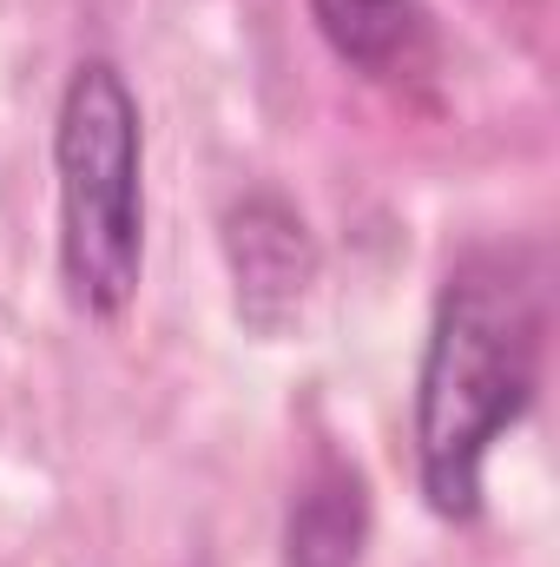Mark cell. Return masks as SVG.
I'll return each instance as SVG.
<instances>
[{
	"label": "cell",
	"instance_id": "1",
	"mask_svg": "<svg viewBox=\"0 0 560 567\" xmlns=\"http://www.w3.org/2000/svg\"><path fill=\"white\" fill-rule=\"evenodd\" d=\"M548 290L528 251H468L428 317L416 370V468L442 522L481 515V462L535 403Z\"/></svg>",
	"mask_w": 560,
	"mask_h": 567
},
{
	"label": "cell",
	"instance_id": "2",
	"mask_svg": "<svg viewBox=\"0 0 560 567\" xmlns=\"http://www.w3.org/2000/svg\"><path fill=\"white\" fill-rule=\"evenodd\" d=\"M60 284L80 317L120 323L145 278V113L120 60L93 53L66 73L53 113Z\"/></svg>",
	"mask_w": 560,
	"mask_h": 567
},
{
	"label": "cell",
	"instance_id": "5",
	"mask_svg": "<svg viewBox=\"0 0 560 567\" xmlns=\"http://www.w3.org/2000/svg\"><path fill=\"white\" fill-rule=\"evenodd\" d=\"M370 548V482L356 462L323 455L283 515V567H363Z\"/></svg>",
	"mask_w": 560,
	"mask_h": 567
},
{
	"label": "cell",
	"instance_id": "4",
	"mask_svg": "<svg viewBox=\"0 0 560 567\" xmlns=\"http://www.w3.org/2000/svg\"><path fill=\"white\" fill-rule=\"evenodd\" d=\"M317 40L363 80L403 86L435 66V20L422 0H310Z\"/></svg>",
	"mask_w": 560,
	"mask_h": 567
},
{
	"label": "cell",
	"instance_id": "3",
	"mask_svg": "<svg viewBox=\"0 0 560 567\" xmlns=\"http://www.w3.org/2000/svg\"><path fill=\"white\" fill-rule=\"evenodd\" d=\"M218 245H225V271H231V303L238 323L251 337H290L317 297L323 278V251L310 218L283 198V192H245L225 205L218 218Z\"/></svg>",
	"mask_w": 560,
	"mask_h": 567
}]
</instances>
